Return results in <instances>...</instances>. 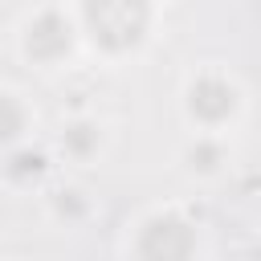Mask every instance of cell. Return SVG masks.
Listing matches in <instances>:
<instances>
[{
	"mask_svg": "<svg viewBox=\"0 0 261 261\" xmlns=\"http://www.w3.org/2000/svg\"><path fill=\"white\" fill-rule=\"evenodd\" d=\"M155 16V0H77L73 8L77 37L110 61L139 53L151 41Z\"/></svg>",
	"mask_w": 261,
	"mask_h": 261,
	"instance_id": "cell-1",
	"label": "cell"
},
{
	"mask_svg": "<svg viewBox=\"0 0 261 261\" xmlns=\"http://www.w3.org/2000/svg\"><path fill=\"white\" fill-rule=\"evenodd\" d=\"M33 126H37V114L24 102V94L12 86H0V155L12 151L16 143H29Z\"/></svg>",
	"mask_w": 261,
	"mask_h": 261,
	"instance_id": "cell-7",
	"label": "cell"
},
{
	"mask_svg": "<svg viewBox=\"0 0 261 261\" xmlns=\"http://www.w3.org/2000/svg\"><path fill=\"white\" fill-rule=\"evenodd\" d=\"M49 171H53L49 151H37L33 143H16L12 151L0 155V175H4V184L16 188V192H37V188L49 179Z\"/></svg>",
	"mask_w": 261,
	"mask_h": 261,
	"instance_id": "cell-5",
	"label": "cell"
},
{
	"mask_svg": "<svg viewBox=\"0 0 261 261\" xmlns=\"http://www.w3.org/2000/svg\"><path fill=\"white\" fill-rule=\"evenodd\" d=\"M245 110V90L224 69H200L184 86V118L196 135H224Z\"/></svg>",
	"mask_w": 261,
	"mask_h": 261,
	"instance_id": "cell-3",
	"label": "cell"
},
{
	"mask_svg": "<svg viewBox=\"0 0 261 261\" xmlns=\"http://www.w3.org/2000/svg\"><path fill=\"white\" fill-rule=\"evenodd\" d=\"M77 24H73V12L57 8V4H45L37 8L24 24H20V57L33 61L37 69H57L73 57L77 49Z\"/></svg>",
	"mask_w": 261,
	"mask_h": 261,
	"instance_id": "cell-4",
	"label": "cell"
},
{
	"mask_svg": "<svg viewBox=\"0 0 261 261\" xmlns=\"http://www.w3.org/2000/svg\"><path fill=\"white\" fill-rule=\"evenodd\" d=\"M118 253L143 257V261H184V257H196L200 253V224L184 208H175V204L147 208V212H139L122 228Z\"/></svg>",
	"mask_w": 261,
	"mask_h": 261,
	"instance_id": "cell-2",
	"label": "cell"
},
{
	"mask_svg": "<svg viewBox=\"0 0 261 261\" xmlns=\"http://www.w3.org/2000/svg\"><path fill=\"white\" fill-rule=\"evenodd\" d=\"M106 147V126L98 118H69L61 122L57 130V155L65 163H77V167H90Z\"/></svg>",
	"mask_w": 261,
	"mask_h": 261,
	"instance_id": "cell-6",
	"label": "cell"
}]
</instances>
